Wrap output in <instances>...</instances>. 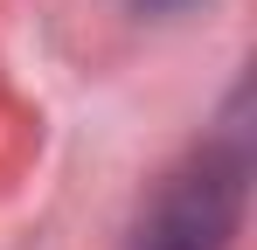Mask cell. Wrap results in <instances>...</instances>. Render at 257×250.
Segmentation results:
<instances>
[{"label":"cell","instance_id":"cell-1","mask_svg":"<svg viewBox=\"0 0 257 250\" xmlns=\"http://www.w3.org/2000/svg\"><path fill=\"white\" fill-rule=\"evenodd\" d=\"M250 104L236 90L229 111L139 195L118 250H236L250 215Z\"/></svg>","mask_w":257,"mask_h":250},{"label":"cell","instance_id":"cell-2","mask_svg":"<svg viewBox=\"0 0 257 250\" xmlns=\"http://www.w3.org/2000/svg\"><path fill=\"white\" fill-rule=\"evenodd\" d=\"M139 7H146V14H167V7H181V0H139Z\"/></svg>","mask_w":257,"mask_h":250}]
</instances>
